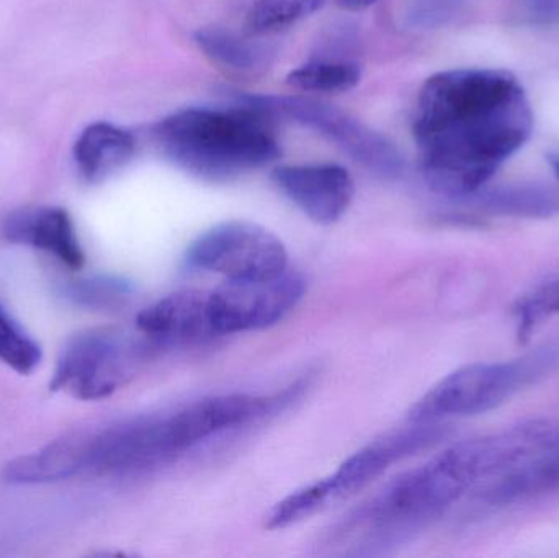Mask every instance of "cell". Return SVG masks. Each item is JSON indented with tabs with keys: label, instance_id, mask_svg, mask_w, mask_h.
<instances>
[{
	"label": "cell",
	"instance_id": "cell-1",
	"mask_svg": "<svg viewBox=\"0 0 559 558\" xmlns=\"http://www.w3.org/2000/svg\"><path fill=\"white\" fill-rule=\"evenodd\" d=\"M534 110L519 79L502 69H450L424 82L414 138L427 186L466 200L531 140Z\"/></svg>",
	"mask_w": 559,
	"mask_h": 558
},
{
	"label": "cell",
	"instance_id": "cell-2",
	"mask_svg": "<svg viewBox=\"0 0 559 558\" xmlns=\"http://www.w3.org/2000/svg\"><path fill=\"white\" fill-rule=\"evenodd\" d=\"M558 444L554 419H531L453 444L361 504L345 521L341 537L361 547L397 543L439 520L483 480H496Z\"/></svg>",
	"mask_w": 559,
	"mask_h": 558
},
{
	"label": "cell",
	"instance_id": "cell-3",
	"mask_svg": "<svg viewBox=\"0 0 559 558\" xmlns=\"http://www.w3.org/2000/svg\"><path fill=\"white\" fill-rule=\"evenodd\" d=\"M275 117L251 105L187 108L154 124L157 147L169 163L206 182H229L278 159Z\"/></svg>",
	"mask_w": 559,
	"mask_h": 558
},
{
	"label": "cell",
	"instance_id": "cell-4",
	"mask_svg": "<svg viewBox=\"0 0 559 558\" xmlns=\"http://www.w3.org/2000/svg\"><path fill=\"white\" fill-rule=\"evenodd\" d=\"M154 346L144 334L134 337L118 330L84 331L62 349L49 390L82 402L107 399L136 376Z\"/></svg>",
	"mask_w": 559,
	"mask_h": 558
},
{
	"label": "cell",
	"instance_id": "cell-5",
	"mask_svg": "<svg viewBox=\"0 0 559 558\" xmlns=\"http://www.w3.org/2000/svg\"><path fill=\"white\" fill-rule=\"evenodd\" d=\"M551 363L548 354L462 367L440 380L411 409V423L483 415L511 400Z\"/></svg>",
	"mask_w": 559,
	"mask_h": 558
},
{
	"label": "cell",
	"instance_id": "cell-6",
	"mask_svg": "<svg viewBox=\"0 0 559 558\" xmlns=\"http://www.w3.org/2000/svg\"><path fill=\"white\" fill-rule=\"evenodd\" d=\"M238 98L242 104L267 111L272 117L289 118L319 131L365 169L383 179H396L403 173L404 159L393 141L334 105L296 95L239 94Z\"/></svg>",
	"mask_w": 559,
	"mask_h": 558
},
{
	"label": "cell",
	"instance_id": "cell-7",
	"mask_svg": "<svg viewBox=\"0 0 559 558\" xmlns=\"http://www.w3.org/2000/svg\"><path fill=\"white\" fill-rule=\"evenodd\" d=\"M192 268L228 281H265L288 271V252L274 233L251 222H226L200 235L187 251Z\"/></svg>",
	"mask_w": 559,
	"mask_h": 558
},
{
	"label": "cell",
	"instance_id": "cell-8",
	"mask_svg": "<svg viewBox=\"0 0 559 558\" xmlns=\"http://www.w3.org/2000/svg\"><path fill=\"white\" fill-rule=\"evenodd\" d=\"M305 292V278L288 271L265 281H226L210 292L213 327L218 336L274 327L301 301Z\"/></svg>",
	"mask_w": 559,
	"mask_h": 558
},
{
	"label": "cell",
	"instance_id": "cell-9",
	"mask_svg": "<svg viewBox=\"0 0 559 558\" xmlns=\"http://www.w3.org/2000/svg\"><path fill=\"white\" fill-rule=\"evenodd\" d=\"M272 405L271 399L246 393L210 396L190 403L173 415L159 416L164 449L174 459L226 429L254 422Z\"/></svg>",
	"mask_w": 559,
	"mask_h": 558
},
{
	"label": "cell",
	"instance_id": "cell-10",
	"mask_svg": "<svg viewBox=\"0 0 559 558\" xmlns=\"http://www.w3.org/2000/svg\"><path fill=\"white\" fill-rule=\"evenodd\" d=\"M445 436L442 423H413L388 432L348 458L337 472L329 475L334 501L354 497L380 478L391 465L439 442Z\"/></svg>",
	"mask_w": 559,
	"mask_h": 558
},
{
	"label": "cell",
	"instance_id": "cell-11",
	"mask_svg": "<svg viewBox=\"0 0 559 558\" xmlns=\"http://www.w3.org/2000/svg\"><path fill=\"white\" fill-rule=\"evenodd\" d=\"M272 179L280 192L318 225L337 223L355 195L350 174L335 164L282 166L274 170Z\"/></svg>",
	"mask_w": 559,
	"mask_h": 558
},
{
	"label": "cell",
	"instance_id": "cell-12",
	"mask_svg": "<svg viewBox=\"0 0 559 558\" xmlns=\"http://www.w3.org/2000/svg\"><path fill=\"white\" fill-rule=\"evenodd\" d=\"M141 334L163 344H192L218 336L213 327L210 292L179 290L160 298L136 318Z\"/></svg>",
	"mask_w": 559,
	"mask_h": 558
},
{
	"label": "cell",
	"instance_id": "cell-13",
	"mask_svg": "<svg viewBox=\"0 0 559 558\" xmlns=\"http://www.w3.org/2000/svg\"><path fill=\"white\" fill-rule=\"evenodd\" d=\"M3 238L13 245L32 246L49 252L72 271L84 268L85 256L74 223L64 209L38 206L10 213L2 225Z\"/></svg>",
	"mask_w": 559,
	"mask_h": 558
},
{
	"label": "cell",
	"instance_id": "cell-14",
	"mask_svg": "<svg viewBox=\"0 0 559 558\" xmlns=\"http://www.w3.org/2000/svg\"><path fill=\"white\" fill-rule=\"evenodd\" d=\"M136 140L107 121L88 124L74 144V161L87 182H102L133 159Z\"/></svg>",
	"mask_w": 559,
	"mask_h": 558
},
{
	"label": "cell",
	"instance_id": "cell-15",
	"mask_svg": "<svg viewBox=\"0 0 559 558\" xmlns=\"http://www.w3.org/2000/svg\"><path fill=\"white\" fill-rule=\"evenodd\" d=\"M559 495V444L540 458L496 478L481 500L488 507L506 508Z\"/></svg>",
	"mask_w": 559,
	"mask_h": 558
},
{
	"label": "cell",
	"instance_id": "cell-16",
	"mask_svg": "<svg viewBox=\"0 0 559 558\" xmlns=\"http://www.w3.org/2000/svg\"><path fill=\"white\" fill-rule=\"evenodd\" d=\"M85 438L59 439L35 454L22 455L3 468L10 484H49L66 480L84 471Z\"/></svg>",
	"mask_w": 559,
	"mask_h": 558
},
{
	"label": "cell",
	"instance_id": "cell-17",
	"mask_svg": "<svg viewBox=\"0 0 559 558\" xmlns=\"http://www.w3.org/2000/svg\"><path fill=\"white\" fill-rule=\"evenodd\" d=\"M468 199L489 215L550 218L559 213V193L542 186L485 187Z\"/></svg>",
	"mask_w": 559,
	"mask_h": 558
},
{
	"label": "cell",
	"instance_id": "cell-18",
	"mask_svg": "<svg viewBox=\"0 0 559 558\" xmlns=\"http://www.w3.org/2000/svg\"><path fill=\"white\" fill-rule=\"evenodd\" d=\"M195 43L215 64L238 74H255L269 64V49L223 28H203Z\"/></svg>",
	"mask_w": 559,
	"mask_h": 558
},
{
	"label": "cell",
	"instance_id": "cell-19",
	"mask_svg": "<svg viewBox=\"0 0 559 558\" xmlns=\"http://www.w3.org/2000/svg\"><path fill=\"white\" fill-rule=\"evenodd\" d=\"M361 66L345 59H314L289 72L286 84L296 91L316 94H337L357 87Z\"/></svg>",
	"mask_w": 559,
	"mask_h": 558
},
{
	"label": "cell",
	"instance_id": "cell-20",
	"mask_svg": "<svg viewBox=\"0 0 559 558\" xmlns=\"http://www.w3.org/2000/svg\"><path fill=\"white\" fill-rule=\"evenodd\" d=\"M328 0H255L246 16L249 35L283 32L321 10Z\"/></svg>",
	"mask_w": 559,
	"mask_h": 558
},
{
	"label": "cell",
	"instance_id": "cell-21",
	"mask_svg": "<svg viewBox=\"0 0 559 558\" xmlns=\"http://www.w3.org/2000/svg\"><path fill=\"white\" fill-rule=\"evenodd\" d=\"M331 503H334L331 485H329L328 477L321 478L314 484H309L308 487L293 491L292 495L275 504L265 520V527L272 531L285 530V527L314 517Z\"/></svg>",
	"mask_w": 559,
	"mask_h": 558
},
{
	"label": "cell",
	"instance_id": "cell-22",
	"mask_svg": "<svg viewBox=\"0 0 559 558\" xmlns=\"http://www.w3.org/2000/svg\"><path fill=\"white\" fill-rule=\"evenodd\" d=\"M518 337L525 343L542 324L559 317V278L545 282L524 297L519 298L512 308Z\"/></svg>",
	"mask_w": 559,
	"mask_h": 558
},
{
	"label": "cell",
	"instance_id": "cell-23",
	"mask_svg": "<svg viewBox=\"0 0 559 558\" xmlns=\"http://www.w3.org/2000/svg\"><path fill=\"white\" fill-rule=\"evenodd\" d=\"M41 347L0 305V360L20 376H28L41 363Z\"/></svg>",
	"mask_w": 559,
	"mask_h": 558
},
{
	"label": "cell",
	"instance_id": "cell-24",
	"mask_svg": "<svg viewBox=\"0 0 559 558\" xmlns=\"http://www.w3.org/2000/svg\"><path fill=\"white\" fill-rule=\"evenodd\" d=\"M133 288L128 282L115 277L88 278L75 282L71 288L72 298L79 304L94 308L121 307L131 298Z\"/></svg>",
	"mask_w": 559,
	"mask_h": 558
},
{
	"label": "cell",
	"instance_id": "cell-25",
	"mask_svg": "<svg viewBox=\"0 0 559 558\" xmlns=\"http://www.w3.org/2000/svg\"><path fill=\"white\" fill-rule=\"evenodd\" d=\"M463 3L465 0H416L407 12V22L414 28H439L459 16Z\"/></svg>",
	"mask_w": 559,
	"mask_h": 558
},
{
	"label": "cell",
	"instance_id": "cell-26",
	"mask_svg": "<svg viewBox=\"0 0 559 558\" xmlns=\"http://www.w3.org/2000/svg\"><path fill=\"white\" fill-rule=\"evenodd\" d=\"M512 19L532 28L559 25V0H509Z\"/></svg>",
	"mask_w": 559,
	"mask_h": 558
},
{
	"label": "cell",
	"instance_id": "cell-27",
	"mask_svg": "<svg viewBox=\"0 0 559 558\" xmlns=\"http://www.w3.org/2000/svg\"><path fill=\"white\" fill-rule=\"evenodd\" d=\"M335 2L347 12H364L380 0H335Z\"/></svg>",
	"mask_w": 559,
	"mask_h": 558
},
{
	"label": "cell",
	"instance_id": "cell-28",
	"mask_svg": "<svg viewBox=\"0 0 559 558\" xmlns=\"http://www.w3.org/2000/svg\"><path fill=\"white\" fill-rule=\"evenodd\" d=\"M548 163H550L555 176H557L559 179V154H550V156H548Z\"/></svg>",
	"mask_w": 559,
	"mask_h": 558
}]
</instances>
